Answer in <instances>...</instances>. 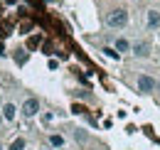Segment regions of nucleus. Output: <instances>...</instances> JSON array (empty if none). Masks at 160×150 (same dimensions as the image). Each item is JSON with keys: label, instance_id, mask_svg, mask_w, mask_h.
<instances>
[{"label": "nucleus", "instance_id": "nucleus-1", "mask_svg": "<svg viewBox=\"0 0 160 150\" xmlns=\"http://www.w3.org/2000/svg\"><path fill=\"white\" fill-rule=\"evenodd\" d=\"M128 25V12L126 10H113L108 15V27H126Z\"/></svg>", "mask_w": 160, "mask_h": 150}, {"label": "nucleus", "instance_id": "nucleus-2", "mask_svg": "<svg viewBox=\"0 0 160 150\" xmlns=\"http://www.w3.org/2000/svg\"><path fill=\"white\" fill-rule=\"evenodd\" d=\"M155 86H158V84H155L153 76H148V74H140L138 76V91H140V94H153Z\"/></svg>", "mask_w": 160, "mask_h": 150}, {"label": "nucleus", "instance_id": "nucleus-3", "mask_svg": "<svg viewBox=\"0 0 160 150\" xmlns=\"http://www.w3.org/2000/svg\"><path fill=\"white\" fill-rule=\"evenodd\" d=\"M22 116H25V118H35V116H37V111H40V101H37V98H27V101H25V103H22Z\"/></svg>", "mask_w": 160, "mask_h": 150}, {"label": "nucleus", "instance_id": "nucleus-4", "mask_svg": "<svg viewBox=\"0 0 160 150\" xmlns=\"http://www.w3.org/2000/svg\"><path fill=\"white\" fill-rule=\"evenodd\" d=\"M15 116H18L15 103H12V101H8V103L2 106V118H5V121H15Z\"/></svg>", "mask_w": 160, "mask_h": 150}, {"label": "nucleus", "instance_id": "nucleus-5", "mask_svg": "<svg viewBox=\"0 0 160 150\" xmlns=\"http://www.w3.org/2000/svg\"><path fill=\"white\" fill-rule=\"evenodd\" d=\"M133 54L136 57H148L150 54V44H148V42H136V44H133Z\"/></svg>", "mask_w": 160, "mask_h": 150}, {"label": "nucleus", "instance_id": "nucleus-6", "mask_svg": "<svg viewBox=\"0 0 160 150\" xmlns=\"http://www.w3.org/2000/svg\"><path fill=\"white\" fill-rule=\"evenodd\" d=\"M160 25V12L158 10H148V27H158Z\"/></svg>", "mask_w": 160, "mask_h": 150}, {"label": "nucleus", "instance_id": "nucleus-7", "mask_svg": "<svg viewBox=\"0 0 160 150\" xmlns=\"http://www.w3.org/2000/svg\"><path fill=\"white\" fill-rule=\"evenodd\" d=\"M128 49H131V42H128L126 37L116 39V52H118V54H121V52H128Z\"/></svg>", "mask_w": 160, "mask_h": 150}, {"label": "nucleus", "instance_id": "nucleus-8", "mask_svg": "<svg viewBox=\"0 0 160 150\" xmlns=\"http://www.w3.org/2000/svg\"><path fill=\"white\" fill-rule=\"evenodd\" d=\"M8 150H25V138H15L12 145H10Z\"/></svg>", "mask_w": 160, "mask_h": 150}, {"label": "nucleus", "instance_id": "nucleus-9", "mask_svg": "<svg viewBox=\"0 0 160 150\" xmlns=\"http://www.w3.org/2000/svg\"><path fill=\"white\" fill-rule=\"evenodd\" d=\"M49 145L62 148V145H64V138H62V135H49Z\"/></svg>", "mask_w": 160, "mask_h": 150}, {"label": "nucleus", "instance_id": "nucleus-10", "mask_svg": "<svg viewBox=\"0 0 160 150\" xmlns=\"http://www.w3.org/2000/svg\"><path fill=\"white\" fill-rule=\"evenodd\" d=\"M103 54H106V57H111V59H118V52H116V49H111V47H103Z\"/></svg>", "mask_w": 160, "mask_h": 150}, {"label": "nucleus", "instance_id": "nucleus-11", "mask_svg": "<svg viewBox=\"0 0 160 150\" xmlns=\"http://www.w3.org/2000/svg\"><path fill=\"white\" fill-rule=\"evenodd\" d=\"M2 121H5V118H2V116H0V126H2Z\"/></svg>", "mask_w": 160, "mask_h": 150}, {"label": "nucleus", "instance_id": "nucleus-12", "mask_svg": "<svg viewBox=\"0 0 160 150\" xmlns=\"http://www.w3.org/2000/svg\"><path fill=\"white\" fill-rule=\"evenodd\" d=\"M155 89H160V84H158V86H155Z\"/></svg>", "mask_w": 160, "mask_h": 150}, {"label": "nucleus", "instance_id": "nucleus-13", "mask_svg": "<svg viewBox=\"0 0 160 150\" xmlns=\"http://www.w3.org/2000/svg\"><path fill=\"white\" fill-rule=\"evenodd\" d=\"M0 150H5V148H2V145H0Z\"/></svg>", "mask_w": 160, "mask_h": 150}]
</instances>
